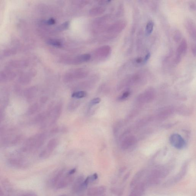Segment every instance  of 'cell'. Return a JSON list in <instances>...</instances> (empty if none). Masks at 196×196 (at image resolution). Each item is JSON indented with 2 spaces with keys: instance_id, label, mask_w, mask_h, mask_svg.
Instances as JSON below:
<instances>
[{
  "instance_id": "1",
  "label": "cell",
  "mask_w": 196,
  "mask_h": 196,
  "mask_svg": "<svg viewBox=\"0 0 196 196\" xmlns=\"http://www.w3.org/2000/svg\"><path fill=\"white\" fill-rule=\"evenodd\" d=\"M170 169L164 166H158L146 174L143 181L147 187L158 185L162 179L166 177L170 172Z\"/></svg>"
},
{
  "instance_id": "2",
  "label": "cell",
  "mask_w": 196,
  "mask_h": 196,
  "mask_svg": "<svg viewBox=\"0 0 196 196\" xmlns=\"http://www.w3.org/2000/svg\"><path fill=\"white\" fill-rule=\"evenodd\" d=\"M46 137L45 134L41 133L32 137L27 140L24 146L23 150L39 148L44 143Z\"/></svg>"
},
{
  "instance_id": "3",
  "label": "cell",
  "mask_w": 196,
  "mask_h": 196,
  "mask_svg": "<svg viewBox=\"0 0 196 196\" xmlns=\"http://www.w3.org/2000/svg\"><path fill=\"white\" fill-rule=\"evenodd\" d=\"M188 166L189 164L187 162L183 164L179 173L165 181L163 183V186L164 187H169L175 185L181 181L187 174Z\"/></svg>"
},
{
  "instance_id": "4",
  "label": "cell",
  "mask_w": 196,
  "mask_h": 196,
  "mask_svg": "<svg viewBox=\"0 0 196 196\" xmlns=\"http://www.w3.org/2000/svg\"><path fill=\"white\" fill-rule=\"evenodd\" d=\"M187 50V43L185 39H183L177 49L175 62L178 64L180 63L182 58L186 54Z\"/></svg>"
},
{
  "instance_id": "5",
  "label": "cell",
  "mask_w": 196,
  "mask_h": 196,
  "mask_svg": "<svg viewBox=\"0 0 196 196\" xmlns=\"http://www.w3.org/2000/svg\"><path fill=\"white\" fill-rule=\"evenodd\" d=\"M169 140L172 145L176 149L181 150L185 146L186 142L184 139L178 134H172Z\"/></svg>"
},
{
  "instance_id": "6",
  "label": "cell",
  "mask_w": 196,
  "mask_h": 196,
  "mask_svg": "<svg viewBox=\"0 0 196 196\" xmlns=\"http://www.w3.org/2000/svg\"><path fill=\"white\" fill-rule=\"evenodd\" d=\"M155 96V91L153 89H148L138 97V101L141 102H149L153 100Z\"/></svg>"
},
{
  "instance_id": "7",
  "label": "cell",
  "mask_w": 196,
  "mask_h": 196,
  "mask_svg": "<svg viewBox=\"0 0 196 196\" xmlns=\"http://www.w3.org/2000/svg\"><path fill=\"white\" fill-rule=\"evenodd\" d=\"M185 26L193 39L196 40V25L194 21L191 18H187L185 21Z\"/></svg>"
},
{
  "instance_id": "8",
  "label": "cell",
  "mask_w": 196,
  "mask_h": 196,
  "mask_svg": "<svg viewBox=\"0 0 196 196\" xmlns=\"http://www.w3.org/2000/svg\"><path fill=\"white\" fill-rule=\"evenodd\" d=\"M147 188L144 182L141 181L133 187L129 196H142Z\"/></svg>"
},
{
  "instance_id": "9",
  "label": "cell",
  "mask_w": 196,
  "mask_h": 196,
  "mask_svg": "<svg viewBox=\"0 0 196 196\" xmlns=\"http://www.w3.org/2000/svg\"><path fill=\"white\" fill-rule=\"evenodd\" d=\"M147 170L146 169H142L139 170L135 175L130 183V186L131 187L133 188L139 183L141 182V180L145 175L146 174Z\"/></svg>"
},
{
  "instance_id": "10",
  "label": "cell",
  "mask_w": 196,
  "mask_h": 196,
  "mask_svg": "<svg viewBox=\"0 0 196 196\" xmlns=\"http://www.w3.org/2000/svg\"><path fill=\"white\" fill-rule=\"evenodd\" d=\"M136 143V140L133 136H129L123 140L121 144L122 149L124 150H128L132 148Z\"/></svg>"
},
{
  "instance_id": "11",
  "label": "cell",
  "mask_w": 196,
  "mask_h": 196,
  "mask_svg": "<svg viewBox=\"0 0 196 196\" xmlns=\"http://www.w3.org/2000/svg\"><path fill=\"white\" fill-rule=\"evenodd\" d=\"M62 108H63L62 105L61 103H59L57 105H56L53 110L51 111L52 112L51 113H52V124L55 122V121L57 120L60 117L62 113Z\"/></svg>"
},
{
  "instance_id": "12",
  "label": "cell",
  "mask_w": 196,
  "mask_h": 196,
  "mask_svg": "<svg viewBox=\"0 0 196 196\" xmlns=\"http://www.w3.org/2000/svg\"><path fill=\"white\" fill-rule=\"evenodd\" d=\"M37 92V90L36 88H31L26 90L24 93V96L28 102H30L33 101L35 97Z\"/></svg>"
},
{
  "instance_id": "13",
  "label": "cell",
  "mask_w": 196,
  "mask_h": 196,
  "mask_svg": "<svg viewBox=\"0 0 196 196\" xmlns=\"http://www.w3.org/2000/svg\"><path fill=\"white\" fill-rule=\"evenodd\" d=\"M58 144V141L57 139L53 138L51 139L48 143L46 149L47 150L52 152L53 150L56 148Z\"/></svg>"
},
{
  "instance_id": "14",
  "label": "cell",
  "mask_w": 196,
  "mask_h": 196,
  "mask_svg": "<svg viewBox=\"0 0 196 196\" xmlns=\"http://www.w3.org/2000/svg\"><path fill=\"white\" fill-rule=\"evenodd\" d=\"M80 104H81V102L79 100H75L71 101L68 105V110L70 111H74L75 109L78 107Z\"/></svg>"
},
{
  "instance_id": "15",
  "label": "cell",
  "mask_w": 196,
  "mask_h": 196,
  "mask_svg": "<svg viewBox=\"0 0 196 196\" xmlns=\"http://www.w3.org/2000/svg\"><path fill=\"white\" fill-rule=\"evenodd\" d=\"M39 109L38 105V103H35L32 105L28 109L26 114L28 115H32L35 114Z\"/></svg>"
},
{
  "instance_id": "16",
  "label": "cell",
  "mask_w": 196,
  "mask_h": 196,
  "mask_svg": "<svg viewBox=\"0 0 196 196\" xmlns=\"http://www.w3.org/2000/svg\"><path fill=\"white\" fill-rule=\"evenodd\" d=\"M154 27V23L152 21L148 22L146 25L145 28V34L146 36L150 35L153 32Z\"/></svg>"
},
{
  "instance_id": "17",
  "label": "cell",
  "mask_w": 196,
  "mask_h": 196,
  "mask_svg": "<svg viewBox=\"0 0 196 196\" xmlns=\"http://www.w3.org/2000/svg\"><path fill=\"white\" fill-rule=\"evenodd\" d=\"M91 59V56L89 54H83L78 56L76 59V62L81 63L87 62Z\"/></svg>"
},
{
  "instance_id": "18",
  "label": "cell",
  "mask_w": 196,
  "mask_h": 196,
  "mask_svg": "<svg viewBox=\"0 0 196 196\" xmlns=\"http://www.w3.org/2000/svg\"><path fill=\"white\" fill-rule=\"evenodd\" d=\"M87 95V93L84 91H79L74 92L72 94V97L76 99H80L85 97Z\"/></svg>"
},
{
  "instance_id": "19",
  "label": "cell",
  "mask_w": 196,
  "mask_h": 196,
  "mask_svg": "<svg viewBox=\"0 0 196 196\" xmlns=\"http://www.w3.org/2000/svg\"><path fill=\"white\" fill-rule=\"evenodd\" d=\"M48 44L52 46L60 48L62 46V43L58 40L50 39L48 42Z\"/></svg>"
},
{
  "instance_id": "20",
  "label": "cell",
  "mask_w": 196,
  "mask_h": 196,
  "mask_svg": "<svg viewBox=\"0 0 196 196\" xmlns=\"http://www.w3.org/2000/svg\"><path fill=\"white\" fill-rule=\"evenodd\" d=\"M181 33L179 30H176L175 32L173 39L176 42H179L181 40Z\"/></svg>"
},
{
  "instance_id": "21",
  "label": "cell",
  "mask_w": 196,
  "mask_h": 196,
  "mask_svg": "<svg viewBox=\"0 0 196 196\" xmlns=\"http://www.w3.org/2000/svg\"><path fill=\"white\" fill-rule=\"evenodd\" d=\"M88 195L90 196H95L98 195V188H90L88 191Z\"/></svg>"
},
{
  "instance_id": "22",
  "label": "cell",
  "mask_w": 196,
  "mask_h": 196,
  "mask_svg": "<svg viewBox=\"0 0 196 196\" xmlns=\"http://www.w3.org/2000/svg\"><path fill=\"white\" fill-rule=\"evenodd\" d=\"M101 101V98H95L93 99L90 102V106H92L95 105L97 104L98 103H100Z\"/></svg>"
},
{
  "instance_id": "23",
  "label": "cell",
  "mask_w": 196,
  "mask_h": 196,
  "mask_svg": "<svg viewBox=\"0 0 196 196\" xmlns=\"http://www.w3.org/2000/svg\"><path fill=\"white\" fill-rule=\"evenodd\" d=\"M130 92H129V91H126V92H124L121 96L119 97V100H120V101H121V100H124V99L127 98L129 96V95H130Z\"/></svg>"
},
{
  "instance_id": "24",
  "label": "cell",
  "mask_w": 196,
  "mask_h": 196,
  "mask_svg": "<svg viewBox=\"0 0 196 196\" xmlns=\"http://www.w3.org/2000/svg\"><path fill=\"white\" fill-rule=\"evenodd\" d=\"M106 189L105 187L103 186L100 187L98 188V195L102 194L105 192Z\"/></svg>"
},
{
  "instance_id": "25",
  "label": "cell",
  "mask_w": 196,
  "mask_h": 196,
  "mask_svg": "<svg viewBox=\"0 0 196 196\" xmlns=\"http://www.w3.org/2000/svg\"><path fill=\"white\" fill-rule=\"evenodd\" d=\"M48 25H53L56 23L55 20L53 18H50L45 22Z\"/></svg>"
},
{
  "instance_id": "26",
  "label": "cell",
  "mask_w": 196,
  "mask_h": 196,
  "mask_svg": "<svg viewBox=\"0 0 196 196\" xmlns=\"http://www.w3.org/2000/svg\"><path fill=\"white\" fill-rule=\"evenodd\" d=\"M196 4L194 2H191L189 3V7L190 10L192 11H195L196 10Z\"/></svg>"
},
{
  "instance_id": "27",
  "label": "cell",
  "mask_w": 196,
  "mask_h": 196,
  "mask_svg": "<svg viewBox=\"0 0 196 196\" xmlns=\"http://www.w3.org/2000/svg\"><path fill=\"white\" fill-rule=\"evenodd\" d=\"M98 176L97 174L96 173H95L92 175L90 176V181H92L97 180L98 179Z\"/></svg>"
},
{
  "instance_id": "28",
  "label": "cell",
  "mask_w": 196,
  "mask_h": 196,
  "mask_svg": "<svg viewBox=\"0 0 196 196\" xmlns=\"http://www.w3.org/2000/svg\"><path fill=\"white\" fill-rule=\"evenodd\" d=\"M150 56H151V54H150V53H148L146 54L144 57V60L145 63H146L147 61H148L149 59L150 58Z\"/></svg>"
},
{
  "instance_id": "29",
  "label": "cell",
  "mask_w": 196,
  "mask_h": 196,
  "mask_svg": "<svg viewBox=\"0 0 196 196\" xmlns=\"http://www.w3.org/2000/svg\"><path fill=\"white\" fill-rule=\"evenodd\" d=\"M191 51H192L193 54L195 56H196V45L195 44H193L191 46Z\"/></svg>"
},
{
  "instance_id": "30",
  "label": "cell",
  "mask_w": 196,
  "mask_h": 196,
  "mask_svg": "<svg viewBox=\"0 0 196 196\" xmlns=\"http://www.w3.org/2000/svg\"><path fill=\"white\" fill-rule=\"evenodd\" d=\"M48 98L46 96L42 97L41 98L40 101L42 103H45L47 101Z\"/></svg>"
},
{
  "instance_id": "31",
  "label": "cell",
  "mask_w": 196,
  "mask_h": 196,
  "mask_svg": "<svg viewBox=\"0 0 196 196\" xmlns=\"http://www.w3.org/2000/svg\"><path fill=\"white\" fill-rule=\"evenodd\" d=\"M76 169H75V168L71 169V170H70V171L69 172L68 174L69 175H71L73 174L74 173H75V172H76Z\"/></svg>"
},
{
  "instance_id": "32",
  "label": "cell",
  "mask_w": 196,
  "mask_h": 196,
  "mask_svg": "<svg viewBox=\"0 0 196 196\" xmlns=\"http://www.w3.org/2000/svg\"><path fill=\"white\" fill-rule=\"evenodd\" d=\"M130 172H128L127 173L125 176H124V178H123V181H126L127 180L129 176H130Z\"/></svg>"
}]
</instances>
